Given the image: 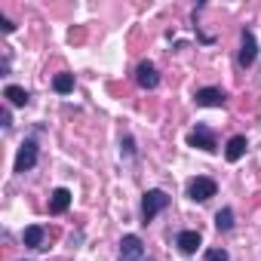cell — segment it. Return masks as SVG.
Segmentation results:
<instances>
[{"label": "cell", "mask_w": 261, "mask_h": 261, "mask_svg": "<svg viewBox=\"0 0 261 261\" xmlns=\"http://www.w3.org/2000/svg\"><path fill=\"white\" fill-rule=\"evenodd\" d=\"M169 206V194L166 191H148L145 194V200H142V215H145V224L148 221H154L163 209Z\"/></svg>", "instance_id": "obj_1"}, {"label": "cell", "mask_w": 261, "mask_h": 261, "mask_svg": "<svg viewBox=\"0 0 261 261\" xmlns=\"http://www.w3.org/2000/svg\"><path fill=\"white\" fill-rule=\"evenodd\" d=\"M215 191H218V185H215L212 178H206V175H197V178H191V181H188V197H191V200H197V203L212 200V197H215Z\"/></svg>", "instance_id": "obj_2"}, {"label": "cell", "mask_w": 261, "mask_h": 261, "mask_svg": "<svg viewBox=\"0 0 261 261\" xmlns=\"http://www.w3.org/2000/svg\"><path fill=\"white\" fill-rule=\"evenodd\" d=\"M188 145H191V148H200V151H206V154H215V151H218L212 129H209V126H203V123H197V129H191Z\"/></svg>", "instance_id": "obj_3"}, {"label": "cell", "mask_w": 261, "mask_h": 261, "mask_svg": "<svg viewBox=\"0 0 261 261\" xmlns=\"http://www.w3.org/2000/svg\"><path fill=\"white\" fill-rule=\"evenodd\" d=\"M120 261H145V246L136 233H126L120 243Z\"/></svg>", "instance_id": "obj_4"}, {"label": "cell", "mask_w": 261, "mask_h": 261, "mask_svg": "<svg viewBox=\"0 0 261 261\" xmlns=\"http://www.w3.org/2000/svg\"><path fill=\"white\" fill-rule=\"evenodd\" d=\"M37 166V142H22V148H19V154H16V172H28V169H34Z\"/></svg>", "instance_id": "obj_5"}, {"label": "cell", "mask_w": 261, "mask_h": 261, "mask_svg": "<svg viewBox=\"0 0 261 261\" xmlns=\"http://www.w3.org/2000/svg\"><path fill=\"white\" fill-rule=\"evenodd\" d=\"M194 98H197V105H200V108H221L227 95H224L221 89H215V86H203V89H197V95H194Z\"/></svg>", "instance_id": "obj_6"}, {"label": "cell", "mask_w": 261, "mask_h": 261, "mask_svg": "<svg viewBox=\"0 0 261 261\" xmlns=\"http://www.w3.org/2000/svg\"><path fill=\"white\" fill-rule=\"evenodd\" d=\"M258 56V43H255V34L252 31H243V43H240V65L249 68Z\"/></svg>", "instance_id": "obj_7"}, {"label": "cell", "mask_w": 261, "mask_h": 261, "mask_svg": "<svg viewBox=\"0 0 261 261\" xmlns=\"http://www.w3.org/2000/svg\"><path fill=\"white\" fill-rule=\"evenodd\" d=\"M136 80H139L142 89H154V86L160 83V74H157V68H154L151 62H142L139 71H136Z\"/></svg>", "instance_id": "obj_8"}, {"label": "cell", "mask_w": 261, "mask_h": 261, "mask_svg": "<svg viewBox=\"0 0 261 261\" xmlns=\"http://www.w3.org/2000/svg\"><path fill=\"white\" fill-rule=\"evenodd\" d=\"M175 246H178L185 255H194V252L200 249V233H197V230H181V233L175 237Z\"/></svg>", "instance_id": "obj_9"}, {"label": "cell", "mask_w": 261, "mask_h": 261, "mask_svg": "<svg viewBox=\"0 0 261 261\" xmlns=\"http://www.w3.org/2000/svg\"><path fill=\"white\" fill-rule=\"evenodd\" d=\"M68 206H71V191H68V188H59V191H53L49 212H53V215H62V212H68Z\"/></svg>", "instance_id": "obj_10"}, {"label": "cell", "mask_w": 261, "mask_h": 261, "mask_svg": "<svg viewBox=\"0 0 261 261\" xmlns=\"http://www.w3.org/2000/svg\"><path fill=\"white\" fill-rule=\"evenodd\" d=\"M243 154H246V136H233V139L227 142V148H224V157H227V163H237Z\"/></svg>", "instance_id": "obj_11"}, {"label": "cell", "mask_w": 261, "mask_h": 261, "mask_svg": "<svg viewBox=\"0 0 261 261\" xmlns=\"http://www.w3.org/2000/svg\"><path fill=\"white\" fill-rule=\"evenodd\" d=\"M43 237H46V230H43L40 224H31V227H25V233H22L25 246H31V249H43Z\"/></svg>", "instance_id": "obj_12"}, {"label": "cell", "mask_w": 261, "mask_h": 261, "mask_svg": "<svg viewBox=\"0 0 261 261\" xmlns=\"http://www.w3.org/2000/svg\"><path fill=\"white\" fill-rule=\"evenodd\" d=\"M4 98H10V105H16V108H25V105L31 101V95H28L22 86H13V83L4 89Z\"/></svg>", "instance_id": "obj_13"}, {"label": "cell", "mask_w": 261, "mask_h": 261, "mask_svg": "<svg viewBox=\"0 0 261 261\" xmlns=\"http://www.w3.org/2000/svg\"><path fill=\"white\" fill-rule=\"evenodd\" d=\"M53 89H56L59 95H68V92L74 89V77H71V74H59V77L53 80Z\"/></svg>", "instance_id": "obj_14"}, {"label": "cell", "mask_w": 261, "mask_h": 261, "mask_svg": "<svg viewBox=\"0 0 261 261\" xmlns=\"http://www.w3.org/2000/svg\"><path fill=\"white\" fill-rule=\"evenodd\" d=\"M215 224H218V230H230V227H233V209L224 206V209L215 215Z\"/></svg>", "instance_id": "obj_15"}, {"label": "cell", "mask_w": 261, "mask_h": 261, "mask_svg": "<svg viewBox=\"0 0 261 261\" xmlns=\"http://www.w3.org/2000/svg\"><path fill=\"white\" fill-rule=\"evenodd\" d=\"M206 261H230V255L224 249H206Z\"/></svg>", "instance_id": "obj_16"}, {"label": "cell", "mask_w": 261, "mask_h": 261, "mask_svg": "<svg viewBox=\"0 0 261 261\" xmlns=\"http://www.w3.org/2000/svg\"><path fill=\"white\" fill-rule=\"evenodd\" d=\"M0 120H4V126H7V129L13 126V120H10V111H4V114H0Z\"/></svg>", "instance_id": "obj_17"}, {"label": "cell", "mask_w": 261, "mask_h": 261, "mask_svg": "<svg viewBox=\"0 0 261 261\" xmlns=\"http://www.w3.org/2000/svg\"><path fill=\"white\" fill-rule=\"evenodd\" d=\"M145 261H154V258H145Z\"/></svg>", "instance_id": "obj_18"}]
</instances>
